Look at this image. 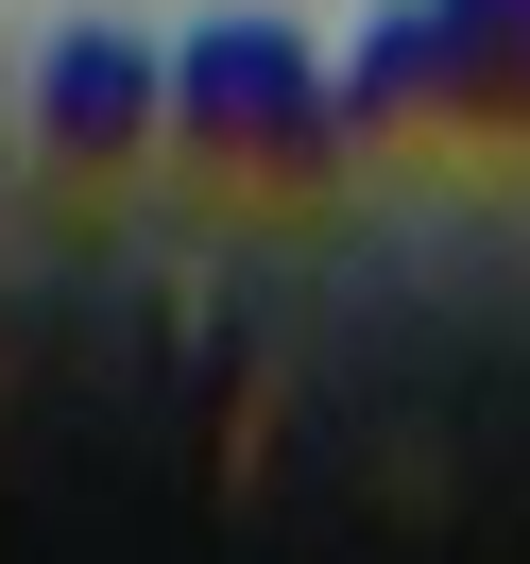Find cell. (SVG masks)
I'll return each mask as SVG.
<instances>
[{
  "instance_id": "obj_1",
  "label": "cell",
  "mask_w": 530,
  "mask_h": 564,
  "mask_svg": "<svg viewBox=\"0 0 530 564\" xmlns=\"http://www.w3.org/2000/svg\"><path fill=\"white\" fill-rule=\"evenodd\" d=\"M172 138L223 154V172H257V188H309L325 154H343L325 52L291 35V18H206V35L172 52Z\"/></svg>"
},
{
  "instance_id": "obj_2",
  "label": "cell",
  "mask_w": 530,
  "mask_h": 564,
  "mask_svg": "<svg viewBox=\"0 0 530 564\" xmlns=\"http://www.w3.org/2000/svg\"><path fill=\"white\" fill-rule=\"evenodd\" d=\"M154 138H172V69H154L138 35L86 18V35L35 52V154H52V172H138Z\"/></svg>"
},
{
  "instance_id": "obj_3",
  "label": "cell",
  "mask_w": 530,
  "mask_h": 564,
  "mask_svg": "<svg viewBox=\"0 0 530 564\" xmlns=\"http://www.w3.org/2000/svg\"><path fill=\"white\" fill-rule=\"evenodd\" d=\"M428 120L530 138V0H428Z\"/></svg>"
},
{
  "instance_id": "obj_4",
  "label": "cell",
  "mask_w": 530,
  "mask_h": 564,
  "mask_svg": "<svg viewBox=\"0 0 530 564\" xmlns=\"http://www.w3.org/2000/svg\"><path fill=\"white\" fill-rule=\"evenodd\" d=\"M325 104H343V138H393V120H428V0L359 18V52L325 69Z\"/></svg>"
}]
</instances>
